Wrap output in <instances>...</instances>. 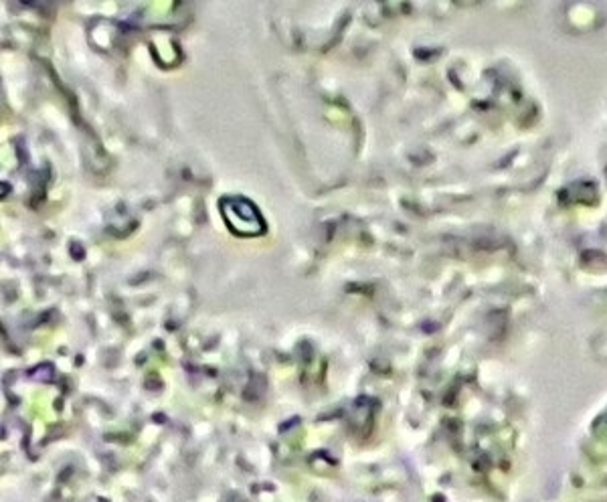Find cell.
<instances>
[{"label":"cell","mask_w":607,"mask_h":502,"mask_svg":"<svg viewBox=\"0 0 607 502\" xmlns=\"http://www.w3.org/2000/svg\"><path fill=\"white\" fill-rule=\"evenodd\" d=\"M221 213L227 225L239 235H262L266 231V221L251 205L241 197H229L221 201Z\"/></svg>","instance_id":"cell-1"}]
</instances>
